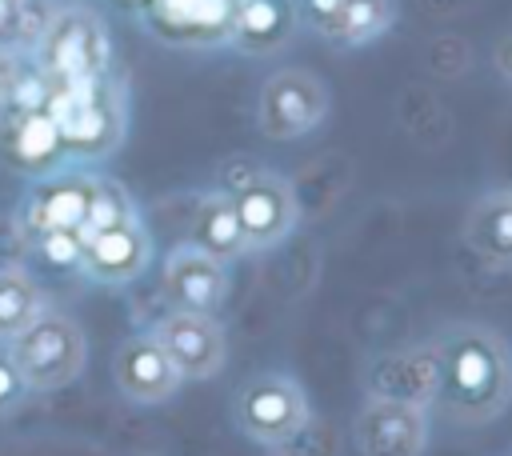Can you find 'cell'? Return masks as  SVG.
<instances>
[{
    "instance_id": "cell-5",
    "label": "cell",
    "mask_w": 512,
    "mask_h": 456,
    "mask_svg": "<svg viewBox=\"0 0 512 456\" xmlns=\"http://www.w3.org/2000/svg\"><path fill=\"white\" fill-rule=\"evenodd\" d=\"M36 68L52 80H96L112 68V40L92 8H60L36 44Z\"/></svg>"
},
{
    "instance_id": "cell-4",
    "label": "cell",
    "mask_w": 512,
    "mask_h": 456,
    "mask_svg": "<svg viewBox=\"0 0 512 456\" xmlns=\"http://www.w3.org/2000/svg\"><path fill=\"white\" fill-rule=\"evenodd\" d=\"M8 352H12L28 392H52V388L72 384L84 372L88 340L68 312L44 308L32 324H24L8 340Z\"/></svg>"
},
{
    "instance_id": "cell-22",
    "label": "cell",
    "mask_w": 512,
    "mask_h": 456,
    "mask_svg": "<svg viewBox=\"0 0 512 456\" xmlns=\"http://www.w3.org/2000/svg\"><path fill=\"white\" fill-rule=\"evenodd\" d=\"M24 396H28V384H24V376H20V368H16L12 352H8V340H0V416L20 408Z\"/></svg>"
},
{
    "instance_id": "cell-8",
    "label": "cell",
    "mask_w": 512,
    "mask_h": 456,
    "mask_svg": "<svg viewBox=\"0 0 512 456\" xmlns=\"http://www.w3.org/2000/svg\"><path fill=\"white\" fill-rule=\"evenodd\" d=\"M328 116V84L308 68H280L260 84L256 124L272 140L308 136Z\"/></svg>"
},
{
    "instance_id": "cell-15",
    "label": "cell",
    "mask_w": 512,
    "mask_h": 456,
    "mask_svg": "<svg viewBox=\"0 0 512 456\" xmlns=\"http://www.w3.org/2000/svg\"><path fill=\"white\" fill-rule=\"evenodd\" d=\"M300 28L296 0H232L228 40L248 56L280 52Z\"/></svg>"
},
{
    "instance_id": "cell-26",
    "label": "cell",
    "mask_w": 512,
    "mask_h": 456,
    "mask_svg": "<svg viewBox=\"0 0 512 456\" xmlns=\"http://www.w3.org/2000/svg\"><path fill=\"white\" fill-rule=\"evenodd\" d=\"M492 64H496V72L512 84V32H504L500 40H496V52H492Z\"/></svg>"
},
{
    "instance_id": "cell-12",
    "label": "cell",
    "mask_w": 512,
    "mask_h": 456,
    "mask_svg": "<svg viewBox=\"0 0 512 456\" xmlns=\"http://www.w3.org/2000/svg\"><path fill=\"white\" fill-rule=\"evenodd\" d=\"M160 292L172 308L180 312H204V316H216L228 300V264L192 248L188 240L176 244L168 256H164V268H160Z\"/></svg>"
},
{
    "instance_id": "cell-16",
    "label": "cell",
    "mask_w": 512,
    "mask_h": 456,
    "mask_svg": "<svg viewBox=\"0 0 512 456\" xmlns=\"http://www.w3.org/2000/svg\"><path fill=\"white\" fill-rule=\"evenodd\" d=\"M464 244L488 268L512 272V188H492L476 196L464 216Z\"/></svg>"
},
{
    "instance_id": "cell-6",
    "label": "cell",
    "mask_w": 512,
    "mask_h": 456,
    "mask_svg": "<svg viewBox=\"0 0 512 456\" xmlns=\"http://www.w3.org/2000/svg\"><path fill=\"white\" fill-rule=\"evenodd\" d=\"M232 420L248 440L280 448L312 420V400L288 372H256L236 388Z\"/></svg>"
},
{
    "instance_id": "cell-17",
    "label": "cell",
    "mask_w": 512,
    "mask_h": 456,
    "mask_svg": "<svg viewBox=\"0 0 512 456\" xmlns=\"http://www.w3.org/2000/svg\"><path fill=\"white\" fill-rule=\"evenodd\" d=\"M188 244L232 264L236 256L248 252L244 244V232H240V216L232 208V196L224 188H212V192H200L196 196V208H192V224H188Z\"/></svg>"
},
{
    "instance_id": "cell-19",
    "label": "cell",
    "mask_w": 512,
    "mask_h": 456,
    "mask_svg": "<svg viewBox=\"0 0 512 456\" xmlns=\"http://www.w3.org/2000/svg\"><path fill=\"white\" fill-rule=\"evenodd\" d=\"M392 12H396L392 0H344L340 20H336L328 40L340 44V48H360L392 24Z\"/></svg>"
},
{
    "instance_id": "cell-9",
    "label": "cell",
    "mask_w": 512,
    "mask_h": 456,
    "mask_svg": "<svg viewBox=\"0 0 512 456\" xmlns=\"http://www.w3.org/2000/svg\"><path fill=\"white\" fill-rule=\"evenodd\" d=\"M152 336L160 340V348L168 352V360L176 364V372L184 380H208L224 368L228 360V336H224V324L216 316H204V312H180V308H168L156 324H152Z\"/></svg>"
},
{
    "instance_id": "cell-3",
    "label": "cell",
    "mask_w": 512,
    "mask_h": 456,
    "mask_svg": "<svg viewBox=\"0 0 512 456\" xmlns=\"http://www.w3.org/2000/svg\"><path fill=\"white\" fill-rule=\"evenodd\" d=\"M96 176L88 172H48L24 196V228L28 236L60 264H76L80 232L88 220Z\"/></svg>"
},
{
    "instance_id": "cell-20",
    "label": "cell",
    "mask_w": 512,
    "mask_h": 456,
    "mask_svg": "<svg viewBox=\"0 0 512 456\" xmlns=\"http://www.w3.org/2000/svg\"><path fill=\"white\" fill-rule=\"evenodd\" d=\"M128 216H136V204H132L128 188H124L120 180L96 176V188H92V204H88V220H84L80 240H84L88 232H100V228L120 224V220H128Z\"/></svg>"
},
{
    "instance_id": "cell-1",
    "label": "cell",
    "mask_w": 512,
    "mask_h": 456,
    "mask_svg": "<svg viewBox=\"0 0 512 456\" xmlns=\"http://www.w3.org/2000/svg\"><path fill=\"white\" fill-rule=\"evenodd\" d=\"M432 344L440 360L432 404L452 424L480 428L512 404V348L496 328L464 320L444 328Z\"/></svg>"
},
{
    "instance_id": "cell-2",
    "label": "cell",
    "mask_w": 512,
    "mask_h": 456,
    "mask_svg": "<svg viewBox=\"0 0 512 456\" xmlns=\"http://www.w3.org/2000/svg\"><path fill=\"white\" fill-rule=\"evenodd\" d=\"M48 112L60 132V148L72 156H108L124 136V92L108 80H52Z\"/></svg>"
},
{
    "instance_id": "cell-11",
    "label": "cell",
    "mask_w": 512,
    "mask_h": 456,
    "mask_svg": "<svg viewBox=\"0 0 512 456\" xmlns=\"http://www.w3.org/2000/svg\"><path fill=\"white\" fill-rule=\"evenodd\" d=\"M436 384H440V360H436L432 340L388 348V352L372 356V364L364 372V392L368 396L400 400V404H416V408H432Z\"/></svg>"
},
{
    "instance_id": "cell-25",
    "label": "cell",
    "mask_w": 512,
    "mask_h": 456,
    "mask_svg": "<svg viewBox=\"0 0 512 456\" xmlns=\"http://www.w3.org/2000/svg\"><path fill=\"white\" fill-rule=\"evenodd\" d=\"M16 76H20V56L12 48H0V108L8 104V96L16 88Z\"/></svg>"
},
{
    "instance_id": "cell-10",
    "label": "cell",
    "mask_w": 512,
    "mask_h": 456,
    "mask_svg": "<svg viewBox=\"0 0 512 456\" xmlns=\"http://www.w3.org/2000/svg\"><path fill=\"white\" fill-rule=\"evenodd\" d=\"M352 436L360 456H424L428 448V408L364 396Z\"/></svg>"
},
{
    "instance_id": "cell-24",
    "label": "cell",
    "mask_w": 512,
    "mask_h": 456,
    "mask_svg": "<svg viewBox=\"0 0 512 456\" xmlns=\"http://www.w3.org/2000/svg\"><path fill=\"white\" fill-rule=\"evenodd\" d=\"M24 28V0H0V48H12Z\"/></svg>"
},
{
    "instance_id": "cell-13",
    "label": "cell",
    "mask_w": 512,
    "mask_h": 456,
    "mask_svg": "<svg viewBox=\"0 0 512 456\" xmlns=\"http://www.w3.org/2000/svg\"><path fill=\"white\" fill-rule=\"evenodd\" d=\"M152 260V240L140 216H128L120 224H108L100 232H88L80 240L76 268L96 284H128L136 280Z\"/></svg>"
},
{
    "instance_id": "cell-14",
    "label": "cell",
    "mask_w": 512,
    "mask_h": 456,
    "mask_svg": "<svg viewBox=\"0 0 512 456\" xmlns=\"http://www.w3.org/2000/svg\"><path fill=\"white\" fill-rule=\"evenodd\" d=\"M112 380L116 392L132 404H164L184 384V376L176 372V364L168 360V352L152 332H132L128 340H120L112 356Z\"/></svg>"
},
{
    "instance_id": "cell-18",
    "label": "cell",
    "mask_w": 512,
    "mask_h": 456,
    "mask_svg": "<svg viewBox=\"0 0 512 456\" xmlns=\"http://www.w3.org/2000/svg\"><path fill=\"white\" fill-rule=\"evenodd\" d=\"M44 308V292L24 268H0V340H12Z\"/></svg>"
},
{
    "instance_id": "cell-21",
    "label": "cell",
    "mask_w": 512,
    "mask_h": 456,
    "mask_svg": "<svg viewBox=\"0 0 512 456\" xmlns=\"http://www.w3.org/2000/svg\"><path fill=\"white\" fill-rule=\"evenodd\" d=\"M272 452H276V456H336V440H332L328 424L312 416L292 440H284V444L272 448Z\"/></svg>"
},
{
    "instance_id": "cell-7",
    "label": "cell",
    "mask_w": 512,
    "mask_h": 456,
    "mask_svg": "<svg viewBox=\"0 0 512 456\" xmlns=\"http://www.w3.org/2000/svg\"><path fill=\"white\" fill-rule=\"evenodd\" d=\"M232 196V208L240 216V232L248 252H268L276 244H284L300 220V200L296 188L272 172V168H248L232 188H224Z\"/></svg>"
},
{
    "instance_id": "cell-23",
    "label": "cell",
    "mask_w": 512,
    "mask_h": 456,
    "mask_svg": "<svg viewBox=\"0 0 512 456\" xmlns=\"http://www.w3.org/2000/svg\"><path fill=\"white\" fill-rule=\"evenodd\" d=\"M340 8H344V0H296V16H300V24L308 28V32H316V36H332V28H336V20H340Z\"/></svg>"
}]
</instances>
